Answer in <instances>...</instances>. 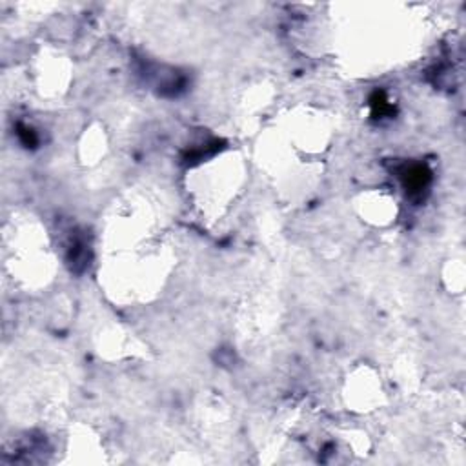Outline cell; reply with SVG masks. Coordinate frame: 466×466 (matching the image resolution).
Masks as SVG:
<instances>
[{"label":"cell","mask_w":466,"mask_h":466,"mask_svg":"<svg viewBox=\"0 0 466 466\" xmlns=\"http://www.w3.org/2000/svg\"><path fill=\"white\" fill-rule=\"evenodd\" d=\"M344 402L348 410L357 413H368L377 410L384 402V390L380 379L371 370L355 371L346 379Z\"/></svg>","instance_id":"1"},{"label":"cell","mask_w":466,"mask_h":466,"mask_svg":"<svg viewBox=\"0 0 466 466\" xmlns=\"http://www.w3.org/2000/svg\"><path fill=\"white\" fill-rule=\"evenodd\" d=\"M355 209L364 222L377 228L390 226L391 222H395L399 213L393 195L380 189H370L360 193L355 200Z\"/></svg>","instance_id":"2"},{"label":"cell","mask_w":466,"mask_h":466,"mask_svg":"<svg viewBox=\"0 0 466 466\" xmlns=\"http://www.w3.org/2000/svg\"><path fill=\"white\" fill-rule=\"evenodd\" d=\"M291 126L295 129L291 138L295 140V144H299L297 147H302L306 153H320L324 147H328L331 131L326 118H322L319 113L306 111L295 115Z\"/></svg>","instance_id":"3"},{"label":"cell","mask_w":466,"mask_h":466,"mask_svg":"<svg viewBox=\"0 0 466 466\" xmlns=\"http://www.w3.org/2000/svg\"><path fill=\"white\" fill-rule=\"evenodd\" d=\"M106 151H107V140H106L104 129H100L98 126L86 129L78 142L80 160L87 166H93L106 157Z\"/></svg>","instance_id":"4"}]
</instances>
